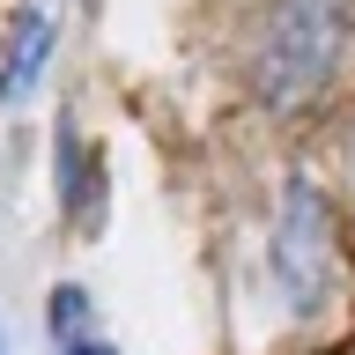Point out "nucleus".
Instances as JSON below:
<instances>
[{"label":"nucleus","mask_w":355,"mask_h":355,"mask_svg":"<svg viewBox=\"0 0 355 355\" xmlns=\"http://www.w3.org/2000/svg\"><path fill=\"white\" fill-rule=\"evenodd\" d=\"M355 37L348 0H274L252 44V89L266 111H296L333 82V67Z\"/></svg>","instance_id":"1"},{"label":"nucleus","mask_w":355,"mask_h":355,"mask_svg":"<svg viewBox=\"0 0 355 355\" xmlns=\"http://www.w3.org/2000/svg\"><path fill=\"white\" fill-rule=\"evenodd\" d=\"M333 274H340V252H333V215L318 185L288 178L282 185V215H274V282H282L288 311H318L333 296Z\"/></svg>","instance_id":"2"},{"label":"nucleus","mask_w":355,"mask_h":355,"mask_svg":"<svg viewBox=\"0 0 355 355\" xmlns=\"http://www.w3.org/2000/svg\"><path fill=\"white\" fill-rule=\"evenodd\" d=\"M52 44H60V22L44 15V8H22L15 15V44H8V67H0V96H8V104L30 96V82H37L44 60H52Z\"/></svg>","instance_id":"3"},{"label":"nucleus","mask_w":355,"mask_h":355,"mask_svg":"<svg viewBox=\"0 0 355 355\" xmlns=\"http://www.w3.org/2000/svg\"><path fill=\"white\" fill-rule=\"evenodd\" d=\"M44 318H52V333H60V340H74V333H82V318H89V296H82L74 282L52 288V311H44Z\"/></svg>","instance_id":"4"},{"label":"nucleus","mask_w":355,"mask_h":355,"mask_svg":"<svg viewBox=\"0 0 355 355\" xmlns=\"http://www.w3.org/2000/svg\"><path fill=\"white\" fill-rule=\"evenodd\" d=\"M60 355H119V348H111V340H67Z\"/></svg>","instance_id":"5"},{"label":"nucleus","mask_w":355,"mask_h":355,"mask_svg":"<svg viewBox=\"0 0 355 355\" xmlns=\"http://www.w3.org/2000/svg\"><path fill=\"white\" fill-rule=\"evenodd\" d=\"M0 355H8V333H0Z\"/></svg>","instance_id":"6"}]
</instances>
